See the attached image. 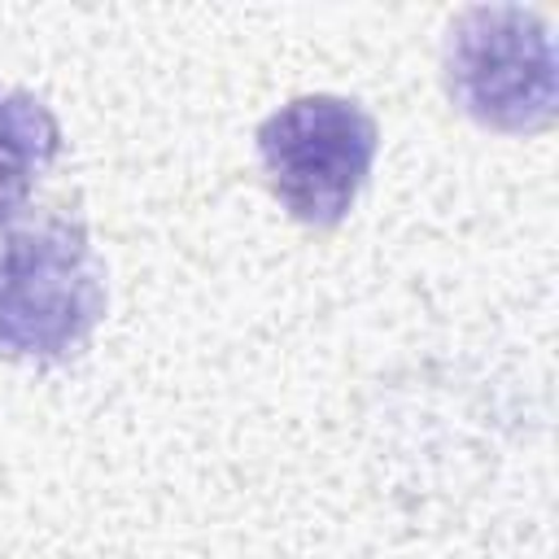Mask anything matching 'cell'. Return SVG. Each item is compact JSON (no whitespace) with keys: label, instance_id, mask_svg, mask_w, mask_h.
<instances>
[{"label":"cell","instance_id":"cell-1","mask_svg":"<svg viewBox=\"0 0 559 559\" xmlns=\"http://www.w3.org/2000/svg\"><path fill=\"white\" fill-rule=\"evenodd\" d=\"M105 266L79 218L48 214L0 240V358H74L105 319Z\"/></svg>","mask_w":559,"mask_h":559},{"label":"cell","instance_id":"cell-2","mask_svg":"<svg viewBox=\"0 0 559 559\" xmlns=\"http://www.w3.org/2000/svg\"><path fill=\"white\" fill-rule=\"evenodd\" d=\"M450 100L493 131H542L559 105V57L542 13L524 4H476L450 22Z\"/></svg>","mask_w":559,"mask_h":559},{"label":"cell","instance_id":"cell-3","mask_svg":"<svg viewBox=\"0 0 559 559\" xmlns=\"http://www.w3.org/2000/svg\"><path fill=\"white\" fill-rule=\"evenodd\" d=\"M258 162L280 205L306 227H336L367 188L380 131L345 96H297L262 118Z\"/></svg>","mask_w":559,"mask_h":559},{"label":"cell","instance_id":"cell-4","mask_svg":"<svg viewBox=\"0 0 559 559\" xmlns=\"http://www.w3.org/2000/svg\"><path fill=\"white\" fill-rule=\"evenodd\" d=\"M57 153L61 122L52 109L26 87L0 92V240L22 223L35 183L48 175Z\"/></svg>","mask_w":559,"mask_h":559}]
</instances>
